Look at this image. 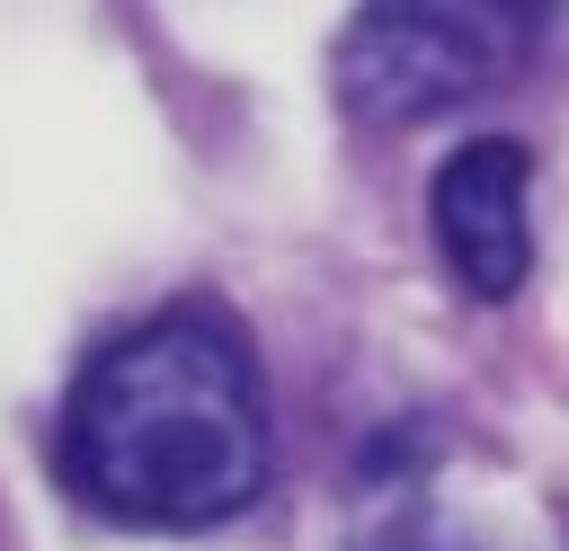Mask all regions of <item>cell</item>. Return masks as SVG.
<instances>
[{
  "label": "cell",
  "mask_w": 569,
  "mask_h": 551,
  "mask_svg": "<svg viewBox=\"0 0 569 551\" xmlns=\"http://www.w3.org/2000/svg\"><path fill=\"white\" fill-rule=\"evenodd\" d=\"M400 551H471V542H445V533H427V524H409V533H400Z\"/></svg>",
  "instance_id": "277c9868"
},
{
  "label": "cell",
  "mask_w": 569,
  "mask_h": 551,
  "mask_svg": "<svg viewBox=\"0 0 569 551\" xmlns=\"http://www.w3.org/2000/svg\"><path fill=\"white\" fill-rule=\"evenodd\" d=\"M267 391L258 355L222 311H160L89 355L62 409L71 489L151 533H204L267 489Z\"/></svg>",
  "instance_id": "6da1fadb"
},
{
  "label": "cell",
  "mask_w": 569,
  "mask_h": 551,
  "mask_svg": "<svg viewBox=\"0 0 569 551\" xmlns=\"http://www.w3.org/2000/svg\"><path fill=\"white\" fill-rule=\"evenodd\" d=\"M525 187H533V160L516 142H462L436 187H427V222H436V249H445V276L471 293V302H507L533 267V213H525Z\"/></svg>",
  "instance_id": "3957f363"
},
{
  "label": "cell",
  "mask_w": 569,
  "mask_h": 551,
  "mask_svg": "<svg viewBox=\"0 0 569 551\" xmlns=\"http://www.w3.org/2000/svg\"><path fill=\"white\" fill-rule=\"evenodd\" d=\"M569 0H365L338 36V107L356 124H418L516 80Z\"/></svg>",
  "instance_id": "7a4b0ae2"
}]
</instances>
